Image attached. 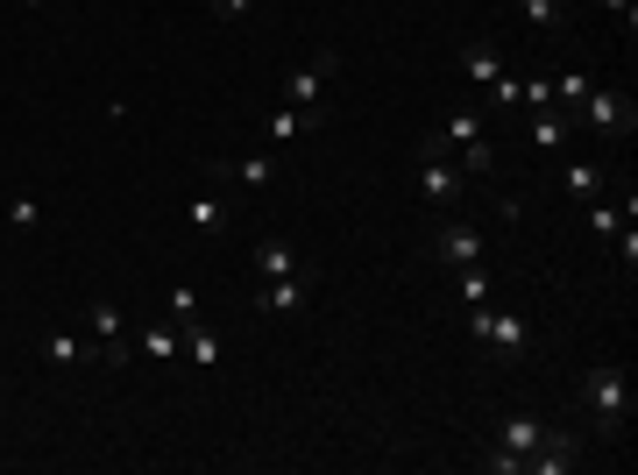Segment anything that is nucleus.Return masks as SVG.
I'll list each match as a JSON object with an SVG mask.
<instances>
[{
  "label": "nucleus",
  "instance_id": "nucleus-12",
  "mask_svg": "<svg viewBox=\"0 0 638 475\" xmlns=\"http://www.w3.org/2000/svg\"><path fill=\"white\" fill-rule=\"evenodd\" d=\"M128 348H135V363H170V355H178V319H149V327H135Z\"/></svg>",
  "mask_w": 638,
  "mask_h": 475
},
{
  "label": "nucleus",
  "instance_id": "nucleus-23",
  "mask_svg": "<svg viewBox=\"0 0 638 475\" xmlns=\"http://www.w3.org/2000/svg\"><path fill=\"white\" fill-rule=\"evenodd\" d=\"M589 227H596L603 241H617V235H625V206H617L610 192H603V199H589Z\"/></svg>",
  "mask_w": 638,
  "mask_h": 475
},
{
  "label": "nucleus",
  "instance_id": "nucleus-5",
  "mask_svg": "<svg viewBox=\"0 0 638 475\" xmlns=\"http://www.w3.org/2000/svg\"><path fill=\"white\" fill-rule=\"evenodd\" d=\"M199 170L220 192H269L277 185V157H235V164H199Z\"/></svg>",
  "mask_w": 638,
  "mask_h": 475
},
{
  "label": "nucleus",
  "instance_id": "nucleus-11",
  "mask_svg": "<svg viewBox=\"0 0 638 475\" xmlns=\"http://www.w3.org/2000/svg\"><path fill=\"white\" fill-rule=\"evenodd\" d=\"M568 136H575L568 113H553V107H526V142L539 149V157H560V149H568Z\"/></svg>",
  "mask_w": 638,
  "mask_h": 475
},
{
  "label": "nucleus",
  "instance_id": "nucleus-1",
  "mask_svg": "<svg viewBox=\"0 0 638 475\" xmlns=\"http://www.w3.org/2000/svg\"><path fill=\"white\" fill-rule=\"evenodd\" d=\"M631 376H625V363H596L589 376H582V412L596 419V441L603 447H617L625 441V426H631Z\"/></svg>",
  "mask_w": 638,
  "mask_h": 475
},
{
  "label": "nucleus",
  "instance_id": "nucleus-6",
  "mask_svg": "<svg viewBox=\"0 0 638 475\" xmlns=\"http://www.w3.org/2000/svg\"><path fill=\"white\" fill-rule=\"evenodd\" d=\"M86 327H92V348H100L114 369H128V363H135V348H128V334H135V327L107 306V298H92V306H86Z\"/></svg>",
  "mask_w": 638,
  "mask_h": 475
},
{
  "label": "nucleus",
  "instance_id": "nucleus-7",
  "mask_svg": "<svg viewBox=\"0 0 638 475\" xmlns=\"http://www.w3.org/2000/svg\"><path fill=\"white\" fill-rule=\"evenodd\" d=\"M334 71H341V57H334V50H313V57H305V65L292 71V79H284V107H320Z\"/></svg>",
  "mask_w": 638,
  "mask_h": 475
},
{
  "label": "nucleus",
  "instance_id": "nucleus-8",
  "mask_svg": "<svg viewBox=\"0 0 638 475\" xmlns=\"http://www.w3.org/2000/svg\"><path fill=\"white\" fill-rule=\"evenodd\" d=\"M482 348H490V363H526V348H532L526 313H504V306H497V313H490V334H482Z\"/></svg>",
  "mask_w": 638,
  "mask_h": 475
},
{
  "label": "nucleus",
  "instance_id": "nucleus-17",
  "mask_svg": "<svg viewBox=\"0 0 638 475\" xmlns=\"http://www.w3.org/2000/svg\"><path fill=\"white\" fill-rule=\"evenodd\" d=\"M461 79H469L475 92L490 86V79H504V57H497V43H469V50H461Z\"/></svg>",
  "mask_w": 638,
  "mask_h": 475
},
{
  "label": "nucleus",
  "instance_id": "nucleus-28",
  "mask_svg": "<svg viewBox=\"0 0 638 475\" xmlns=\"http://www.w3.org/2000/svg\"><path fill=\"white\" fill-rule=\"evenodd\" d=\"M14 8H43V0H14Z\"/></svg>",
  "mask_w": 638,
  "mask_h": 475
},
{
  "label": "nucleus",
  "instance_id": "nucleus-22",
  "mask_svg": "<svg viewBox=\"0 0 638 475\" xmlns=\"http://www.w3.org/2000/svg\"><path fill=\"white\" fill-rule=\"evenodd\" d=\"M547 86H553V113H568V121H575V107H582V92L596 79H589V71H560V79H547Z\"/></svg>",
  "mask_w": 638,
  "mask_h": 475
},
{
  "label": "nucleus",
  "instance_id": "nucleus-13",
  "mask_svg": "<svg viewBox=\"0 0 638 475\" xmlns=\"http://www.w3.org/2000/svg\"><path fill=\"white\" fill-rule=\"evenodd\" d=\"M248 263H256V277L269 284V277H292V270H305L298 263V249L284 235H256V249H248Z\"/></svg>",
  "mask_w": 638,
  "mask_h": 475
},
{
  "label": "nucleus",
  "instance_id": "nucleus-18",
  "mask_svg": "<svg viewBox=\"0 0 638 475\" xmlns=\"http://www.w3.org/2000/svg\"><path fill=\"white\" fill-rule=\"evenodd\" d=\"M320 121H326V107H284V113H269V142L284 149V142H298L305 128H320Z\"/></svg>",
  "mask_w": 638,
  "mask_h": 475
},
{
  "label": "nucleus",
  "instance_id": "nucleus-4",
  "mask_svg": "<svg viewBox=\"0 0 638 475\" xmlns=\"http://www.w3.org/2000/svg\"><path fill=\"white\" fill-rule=\"evenodd\" d=\"M305 306H313V270H292V277L256 284V313L263 319H298Z\"/></svg>",
  "mask_w": 638,
  "mask_h": 475
},
{
  "label": "nucleus",
  "instance_id": "nucleus-16",
  "mask_svg": "<svg viewBox=\"0 0 638 475\" xmlns=\"http://www.w3.org/2000/svg\"><path fill=\"white\" fill-rule=\"evenodd\" d=\"M518 22L532 36H560L568 29V0H518Z\"/></svg>",
  "mask_w": 638,
  "mask_h": 475
},
{
  "label": "nucleus",
  "instance_id": "nucleus-19",
  "mask_svg": "<svg viewBox=\"0 0 638 475\" xmlns=\"http://www.w3.org/2000/svg\"><path fill=\"white\" fill-rule=\"evenodd\" d=\"M490 291H497L490 263H461V270H454V298H461V306H490Z\"/></svg>",
  "mask_w": 638,
  "mask_h": 475
},
{
  "label": "nucleus",
  "instance_id": "nucleus-24",
  "mask_svg": "<svg viewBox=\"0 0 638 475\" xmlns=\"http://www.w3.org/2000/svg\"><path fill=\"white\" fill-rule=\"evenodd\" d=\"M8 227H14V235H36V227H43V199H14L8 206Z\"/></svg>",
  "mask_w": 638,
  "mask_h": 475
},
{
  "label": "nucleus",
  "instance_id": "nucleus-2",
  "mask_svg": "<svg viewBox=\"0 0 638 475\" xmlns=\"http://www.w3.org/2000/svg\"><path fill=\"white\" fill-rule=\"evenodd\" d=\"M412 185H419V206H425V214L448 220L454 206H461V192H469V170L454 164V149H433V142H425V149H419Z\"/></svg>",
  "mask_w": 638,
  "mask_h": 475
},
{
  "label": "nucleus",
  "instance_id": "nucleus-9",
  "mask_svg": "<svg viewBox=\"0 0 638 475\" xmlns=\"http://www.w3.org/2000/svg\"><path fill=\"white\" fill-rule=\"evenodd\" d=\"M482 136H490L482 107H475V100H461V107H454V113H448V121H440L425 142H433V149H469V142H482Z\"/></svg>",
  "mask_w": 638,
  "mask_h": 475
},
{
  "label": "nucleus",
  "instance_id": "nucleus-3",
  "mask_svg": "<svg viewBox=\"0 0 638 475\" xmlns=\"http://www.w3.org/2000/svg\"><path fill=\"white\" fill-rule=\"evenodd\" d=\"M575 128H596L603 142H631V128H638V100L625 86H589L582 92V107H575Z\"/></svg>",
  "mask_w": 638,
  "mask_h": 475
},
{
  "label": "nucleus",
  "instance_id": "nucleus-25",
  "mask_svg": "<svg viewBox=\"0 0 638 475\" xmlns=\"http://www.w3.org/2000/svg\"><path fill=\"white\" fill-rule=\"evenodd\" d=\"M170 319H199V291L192 284H170Z\"/></svg>",
  "mask_w": 638,
  "mask_h": 475
},
{
  "label": "nucleus",
  "instance_id": "nucleus-15",
  "mask_svg": "<svg viewBox=\"0 0 638 475\" xmlns=\"http://www.w3.org/2000/svg\"><path fill=\"white\" fill-rule=\"evenodd\" d=\"M178 355H192L199 369H213L220 363V334H213L206 319H178Z\"/></svg>",
  "mask_w": 638,
  "mask_h": 475
},
{
  "label": "nucleus",
  "instance_id": "nucleus-27",
  "mask_svg": "<svg viewBox=\"0 0 638 475\" xmlns=\"http://www.w3.org/2000/svg\"><path fill=\"white\" fill-rule=\"evenodd\" d=\"M248 8H256V0H213V14H220V22H242Z\"/></svg>",
  "mask_w": 638,
  "mask_h": 475
},
{
  "label": "nucleus",
  "instance_id": "nucleus-21",
  "mask_svg": "<svg viewBox=\"0 0 638 475\" xmlns=\"http://www.w3.org/2000/svg\"><path fill=\"white\" fill-rule=\"evenodd\" d=\"M43 363H50V369H79V363H86V340L65 334V327H50V334H43Z\"/></svg>",
  "mask_w": 638,
  "mask_h": 475
},
{
  "label": "nucleus",
  "instance_id": "nucleus-14",
  "mask_svg": "<svg viewBox=\"0 0 638 475\" xmlns=\"http://www.w3.org/2000/svg\"><path fill=\"white\" fill-rule=\"evenodd\" d=\"M185 220H192V235H220V227H227V192H220V185H206V192H192Z\"/></svg>",
  "mask_w": 638,
  "mask_h": 475
},
{
  "label": "nucleus",
  "instance_id": "nucleus-10",
  "mask_svg": "<svg viewBox=\"0 0 638 475\" xmlns=\"http://www.w3.org/2000/svg\"><path fill=\"white\" fill-rule=\"evenodd\" d=\"M433 256L448 263V270H461V263H482L490 249H482V235H475V227H461V220H440V227H433Z\"/></svg>",
  "mask_w": 638,
  "mask_h": 475
},
{
  "label": "nucleus",
  "instance_id": "nucleus-26",
  "mask_svg": "<svg viewBox=\"0 0 638 475\" xmlns=\"http://www.w3.org/2000/svg\"><path fill=\"white\" fill-rule=\"evenodd\" d=\"M596 8H603L610 22H625V36H631V22H638V0H596Z\"/></svg>",
  "mask_w": 638,
  "mask_h": 475
},
{
  "label": "nucleus",
  "instance_id": "nucleus-20",
  "mask_svg": "<svg viewBox=\"0 0 638 475\" xmlns=\"http://www.w3.org/2000/svg\"><path fill=\"white\" fill-rule=\"evenodd\" d=\"M610 192V164H568V199H603Z\"/></svg>",
  "mask_w": 638,
  "mask_h": 475
}]
</instances>
